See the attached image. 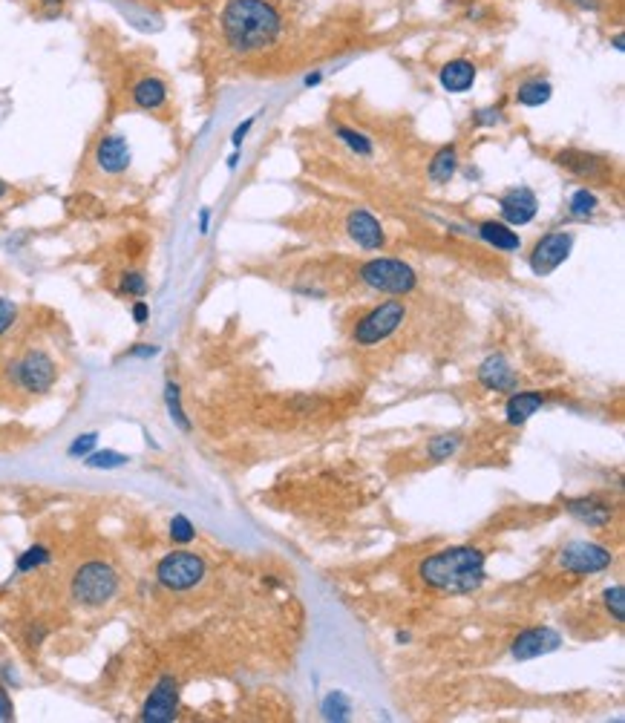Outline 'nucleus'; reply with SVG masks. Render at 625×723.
<instances>
[{
	"instance_id": "f257e3e1",
	"label": "nucleus",
	"mask_w": 625,
	"mask_h": 723,
	"mask_svg": "<svg viewBox=\"0 0 625 723\" xmlns=\"http://www.w3.org/2000/svg\"><path fill=\"white\" fill-rule=\"evenodd\" d=\"M222 32L234 52L254 56L277 44L283 18L269 0H228L222 12Z\"/></svg>"
},
{
	"instance_id": "f03ea898",
	"label": "nucleus",
	"mask_w": 625,
	"mask_h": 723,
	"mask_svg": "<svg viewBox=\"0 0 625 723\" xmlns=\"http://www.w3.org/2000/svg\"><path fill=\"white\" fill-rule=\"evenodd\" d=\"M421 580L447 594H470L484 582V554L478 547H447L421 562Z\"/></svg>"
},
{
	"instance_id": "7ed1b4c3",
	"label": "nucleus",
	"mask_w": 625,
	"mask_h": 723,
	"mask_svg": "<svg viewBox=\"0 0 625 723\" xmlns=\"http://www.w3.org/2000/svg\"><path fill=\"white\" fill-rule=\"evenodd\" d=\"M118 591V573L107 562H87L73 577V597L87 608L110 602Z\"/></svg>"
},
{
	"instance_id": "20e7f679",
	"label": "nucleus",
	"mask_w": 625,
	"mask_h": 723,
	"mask_svg": "<svg viewBox=\"0 0 625 723\" xmlns=\"http://www.w3.org/2000/svg\"><path fill=\"white\" fill-rule=\"evenodd\" d=\"M357 277H361L364 286L383 291V294H409L418 283L412 265H407L404 260H392V257H378V260L364 263Z\"/></svg>"
},
{
	"instance_id": "39448f33",
	"label": "nucleus",
	"mask_w": 625,
	"mask_h": 723,
	"mask_svg": "<svg viewBox=\"0 0 625 723\" xmlns=\"http://www.w3.org/2000/svg\"><path fill=\"white\" fill-rule=\"evenodd\" d=\"M404 320H407V306L401 300H387L357 320L355 329H352V340L357 346L383 343L404 326Z\"/></svg>"
},
{
	"instance_id": "423d86ee",
	"label": "nucleus",
	"mask_w": 625,
	"mask_h": 723,
	"mask_svg": "<svg viewBox=\"0 0 625 723\" xmlns=\"http://www.w3.org/2000/svg\"><path fill=\"white\" fill-rule=\"evenodd\" d=\"M9 378L15 381L18 390L32 392V395H44L49 392L58 381V366L47 352L32 349L23 357H18L15 364L9 366Z\"/></svg>"
},
{
	"instance_id": "0eeeda50",
	"label": "nucleus",
	"mask_w": 625,
	"mask_h": 723,
	"mask_svg": "<svg viewBox=\"0 0 625 723\" xmlns=\"http://www.w3.org/2000/svg\"><path fill=\"white\" fill-rule=\"evenodd\" d=\"M156 580L162 582L167 591H191L205 580V559L191 551L167 554L156 568Z\"/></svg>"
},
{
	"instance_id": "6e6552de",
	"label": "nucleus",
	"mask_w": 625,
	"mask_h": 723,
	"mask_svg": "<svg viewBox=\"0 0 625 723\" xmlns=\"http://www.w3.org/2000/svg\"><path fill=\"white\" fill-rule=\"evenodd\" d=\"M611 562H614V554L596 542H570L560 554V568H565L570 573H579V577L608 571Z\"/></svg>"
},
{
	"instance_id": "1a4fd4ad",
	"label": "nucleus",
	"mask_w": 625,
	"mask_h": 723,
	"mask_svg": "<svg viewBox=\"0 0 625 723\" xmlns=\"http://www.w3.org/2000/svg\"><path fill=\"white\" fill-rule=\"evenodd\" d=\"M570 248H574V234L570 231L544 234L542 239H536L534 251H530V269H534L536 277H548L570 257Z\"/></svg>"
},
{
	"instance_id": "9d476101",
	"label": "nucleus",
	"mask_w": 625,
	"mask_h": 723,
	"mask_svg": "<svg viewBox=\"0 0 625 723\" xmlns=\"http://www.w3.org/2000/svg\"><path fill=\"white\" fill-rule=\"evenodd\" d=\"M176 712H179V683L167 675L153 686L148 703H144V709H141V720L144 723H167V720L176 718Z\"/></svg>"
},
{
	"instance_id": "9b49d317",
	"label": "nucleus",
	"mask_w": 625,
	"mask_h": 723,
	"mask_svg": "<svg viewBox=\"0 0 625 723\" xmlns=\"http://www.w3.org/2000/svg\"><path fill=\"white\" fill-rule=\"evenodd\" d=\"M562 646V637L560 632H553L548 625H539V628H527L522 632L510 646V654L513 660H534V658H542V654H551Z\"/></svg>"
},
{
	"instance_id": "f8f14e48",
	"label": "nucleus",
	"mask_w": 625,
	"mask_h": 723,
	"mask_svg": "<svg viewBox=\"0 0 625 723\" xmlns=\"http://www.w3.org/2000/svg\"><path fill=\"white\" fill-rule=\"evenodd\" d=\"M556 165L588 182H608V173H611V162L585 151H560L556 153Z\"/></svg>"
},
{
	"instance_id": "ddd939ff",
	"label": "nucleus",
	"mask_w": 625,
	"mask_h": 723,
	"mask_svg": "<svg viewBox=\"0 0 625 723\" xmlns=\"http://www.w3.org/2000/svg\"><path fill=\"white\" fill-rule=\"evenodd\" d=\"M346 234L352 237V243H357L366 251H375L387 243V234H383L381 222L364 208H355L349 217H346Z\"/></svg>"
},
{
	"instance_id": "4468645a",
	"label": "nucleus",
	"mask_w": 625,
	"mask_h": 723,
	"mask_svg": "<svg viewBox=\"0 0 625 723\" xmlns=\"http://www.w3.org/2000/svg\"><path fill=\"white\" fill-rule=\"evenodd\" d=\"M539 199L530 187H510L508 194L499 199V211L508 225H527L536 217Z\"/></svg>"
},
{
	"instance_id": "2eb2a0df",
	"label": "nucleus",
	"mask_w": 625,
	"mask_h": 723,
	"mask_svg": "<svg viewBox=\"0 0 625 723\" xmlns=\"http://www.w3.org/2000/svg\"><path fill=\"white\" fill-rule=\"evenodd\" d=\"M478 383L487 386L490 392H516L518 378L501 355H490L484 364L478 366Z\"/></svg>"
},
{
	"instance_id": "dca6fc26",
	"label": "nucleus",
	"mask_w": 625,
	"mask_h": 723,
	"mask_svg": "<svg viewBox=\"0 0 625 723\" xmlns=\"http://www.w3.org/2000/svg\"><path fill=\"white\" fill-rule=\"evenodd\" d=\"M130 144L124 136H118V133H110V136H104L98 142V151H96V162L104 173H124L130 168Z\"/></svg>"
},
{
	"instance_id": "f3484780",
	"label": "nucleus",
	"mask_w": 625,
	"mask_h": 723,
	"mask_svg": "<svg viewBox=\"0 0 625 723\" xmlns=\"http://www.w3.org/2000/svg\"><path fill=\"white\" fill-rule=\"evenodd\" d=\"M438 82H441L447 92H467L475 84V64L464 58L449 61L441 66V73H438Z\"/></svg>"
},
{
	"instance_id": "a211bd4d",
	"label": "nucleus",
	"mask_w": 625,
	"mask_h": 723,
	"mask_svg": "<svg viewBox=\"0 0 625 723\" xmlns=\"http://www.w3.org/2000/svg\"><path fill=\"white\" fill-rule=\"evenodd\" d=\"M130 99L139 110H158V107L167 101V84L162 82V78L148 75V78H141V82L133 84Z\"/></svg>"
},
{
	"instance_id": "6ab92c4d",
	"label": "nucleus",
	"mask_w": 625,
	"mask_h": 723,
	"mask_svg": "<svg viewBox=\"0 0 625 723\" xmlns=\"http://www.w3.org/2000/svg\"><path fill=\"white\" fill-rule=\"evenodd\" d=\"M544 407V392H513L508 407H504V415H508V424L518 426L525 424L527 418H534V415Z\"/></svg>"
},
{
	"instance_id": "aec40b11",
	"label": "nucleus",
	"mask_w": 625,
	"mask_h": 723,
	"mask_svg": "<svg viewBox=\"0 0 625 723\" xmlns=\"http://www.w3.org/2000/svg\"><path fill=\"white\" fill-rule=\"evenodd\" d=\"M565 507H568L570 516L585 521L588 528H605L611 521V507L596 502V499H570Z\"/></svg>"
},
{
	"instance_id": "412c9836",
	"label": "nucleus",
	"mask_w": 625,
	"mask_h": 723,
	"mask_svg": "<svg viewBox=\"0 0 625 723\" xmlns=\"http://www.w3.org/2000/svg\"><path fill=\"white\" fill-rule=\"evenodd\" d=\"M478 237L484 239V243H490L493 248L499 251H518L522 248V239H518L516 231H510V225H504V222H496V219H487V222H478Z\"/></svg>"
},
{
	"instance_id": "4be33fe9",
	"label": "nucleus",
	"mask_w": 625,
	"mask_h": 723,
	"mask_svg": "<svg viewBox=\"0 0 625 723\" xmlns=\"http://www.w3.org/2000/svg\"><path fill=\"white\" fill-rule=\"evenodd\" d=\"M456 170H458V151H456V144H444L441 151L432 156V162H430V179L435 185H447L449 179L456 176Z\"/></svg>"
},
{
	"instance_id": "5701e85b",
	"label": "nucleus",
	"mask_w": 625,
	"mask_h": 723,
	"mask_svg": "<svg viewBox=\"0 0 625 723\" xmlns=\"http://www.w3.org/2000/svg\"><path fill=\"white\" fill-rule=\"evenodd\" d=\"M551 92H553V87L548 82H542V78H530V82L518 84L516 101L525 104V107H542L544 101H551Z\"/></svg>"
},
{
	"instance_id": "b1692460",
	"label": "nucleus",
	"mask_w": 625,
	"mask_h": 723,
	"mask_svg": "<svg viewBox=\"0 0 625 723\" xmlns=\"http://www.w3.org/2000/svg\"><path fill=\"white\" fill-rule=\"evenodd\" d=\"M570 217H577V219H588L596 213V208H600V202H596V194L588 191V187H579V191L570 194Z\"/></svg>"
},
{
	"instance_id": "393cba45",
	"label": "nucleus",
	"mask_w": 625,
	"mask_h": 723,
	"mask_svg": "<svg viewBox=\"0 0 625 723\" xmlns=\"http://www.w3.org/2000/svg\"><path fill=\"white\" fill-rule=\"evenodd\" d=\"M335 136H338L346 147H349V151H352L355 156H364V159L372 156V142H369L366 133L355 130V127H343V125H340V127L335 130Z\"/></svg>"
},
{
	"instance_id": "a878e982",
	"label": "nucleus",
	"mask_w": 625,
	"mask_h": 723,
	"mask_svg": "<svg viewBox=\"0 0 625 723\" xmlns=\"http://www.w3.org/2000/svg\"><path fill=\"white\" fill-rule=\"evenodd\" d=\"M165 404H167L170 418L176 421L179 430L191 433V421H188V415H184V409H182V395H179V386L176 383H167L165 386Z\"/></svg>"
},
{
	"instance_id": "bb28decb",
	"label": "nucleus",
	"mask_w": 625,
	"mask_h": 723,
	"mask_svg": "<svg viewBox=\"0 0 625 723\" xmlns=\"http://www.w3.org/2000/svg\"><path fill=\"white\" fill-rule=\"evenodd\" d=\"M49 559H52L49 547H44V545H32L30 551H23V554L18 556V573H26V571L41 568V565H47Z\"/></svg>"
},
{
	"instance_id": "cd10ccee",
	"label": "nucleus",
	"mask_w": 625,
	"mask_h": 723,
	"mask_svg": "<svg viewBox=\"0 0 625 723\" xmlns=\"http://www.w3.org/2000/svg\"><path fill=\"white\" fill-rule=\"evenodd\" d=\"M130 459L122 452H113V450H104V452H90L87 455V467H96V470H113V467H122L127 464Z\"/></svg>"
},
{
	"instance_id": "c85d7f7f",
	"label": "nucleus",
	"mask_w": 625,
	"mask_h": 723,
	"mask_svg": "<svg viewBox=\"0 0 625 723\" xmlns=\"http://www.w3.org/2000/svg\"><path fill=\"white\" fill-rule=\"evenodd\" d=\"M603 599H605V608H608L611 617H614V623H622L625 620V591H622V585L608 588V591L603 594Z\"/></svg>"
},
{
	"instance_id": "c756f323",
	"label": "nucleus",
	"mask_w": 625,
	"mask_h": 723,
	"mask_svg": "<svg viewBox=\"0 0 625 723\" xmlns=\"http://www.w3.org/2000/svg\"><path fill=\"white\" fill-rule=\"evenodd\" d=\"M170 539L173 542H193L196 539V528L188 516H173L170 519Z\"/></svg>"
},
{
	"instance_id": "7c9ffc66",
	"label": "nucleus",
	"mask_w": 625,
	"mask_h": 723,
	"mask_svg": "<svg viewBox=\"0 0 625 723\" xmlns=\"http://www.w3.org/2000/svg\"><path fill=\"white\" fill-rule=\"evenodd\" d=\"M118 291L127 294V297H144V294H148V280L139 271H127L122 277V283H118Z\"/></svg>"
},
{
	"instance_id": "2f4dec72",
	"label": "nucleus",
	"mask_w": 625,
	"mask_h": 723,
	"mask_svg": "<svg viewBox=\"0 0 625 723\" xmlns=\"http://www.w3.org/2000/svg\"><path fill=\"white\" fill-rule=\"evenodd\" d=\"M461 444V438L458 435H441V438H435L432 444H430V455L435 461H447L449 455H453Z\"/></svg>"
},
{
	"instance_id": "473e14b6",
	"label": "nucleus",
	"mask_w": 625,
	"mask_h": 723,
	"mask_svg": "<svg viewBox=\"0 0 625 723\" xmlns=\"http://www.w3.org/2000/svg\"><path fill=\"white\" fill-rule=\"evenodd\" d=\"M323 715L329 718V720H343L346 715H349V701L343 698L340 692H331L329 698H326V703H323Z\"/></svg>"
},
{
	"instance_id": "72a5a7b5",
	"label": "nucleus",
	"mask_w": 625,
	"mask_h": 723,
	"mask_svg": "<svg viewBox=\"0 0 625 723\" xmlns=\"http://www.w3.org/2000/svg\"><path fill=\"white\" fill-rule=\"evenodd\" d=\"M15 320H18V306L6 297H0V338L15 326Z\"/></svg>"
},
{
	"instance_id": "f704fd0d",
	"label": "nucleus",
	"mask_w": 625,
	"mask_h": 723,
	"mask_svg": "<svg viewBox=\"0 0 625 723\" xmlns=\"http://www.w3.org/2000/svg\"><path fill=\"white\" fill-rule=\"evenodd\" d=\"M96 444H98V435L96 433H87V435H78L66 452H70L73 459H78V455H90L92 450H96Z\"/></svg>"
},
{
	"instance_id": "c9c22d12",
	"label": "nucleus",
	"mask_w": 625,
	"mask_h": 723,
	"mask_svg": "<svg viewBox=\"0 0 625 723\" xmlns=\"http://www.w3.org/2000/svg\"><path fill=\"white\" fill-rule=\"evenodd\" d=\"M148 317H150V309H148V303H144V300H136V303H133V320H136L139 326H144V323H148Z\"/></svg>"
},
{
	"instance_id": "e433bc0d",
	"label": "nucleus",
	"mask_w": 625,
	"mask_h": 723,
	"mask_svg": "<svg viewBox=\"0 0 625 723\" xmlns=\"http://www.w3.org/2000/svg\"><path fill=\"white\" fill-rule=\"evenodd\" d=\"M0 720H12V701L4 686H0Z\"/></svg>"
},
{
	"instance_id": "4c0bfd02",
	"label": "nucleus",
	"mask_w": 625,
	"mask_h": 723,
	"mask_svg": "<svg viewBox=\"0 0 625 723\" xmlns=\"http://www.w3.org/2000/svg\"><path fill=\"white\" fill-rule=\"evenodd\" d=\"M251 125H254V118H248L245 125H239L236 130H234V144H243V139L248 136V130H251Z\"/></svg>"
},
{
	"instance_id": "58836bf2",
	"label": "nucleus",
	"mask_w": 625,
	"mask_h": 723,
	"mask_svg": "<svg viewBox=\"0 0 625 723\" xmlns=\"http://www.w3.org/2000/svg\"><path fill=\"white\" fill-rule=\"evenodd\" d=\"M496 118H499V110H482V113H478L475 122H478V125H493Z\"/></svg>"
},
{
	"instance_id": "ea45409f",
	"label": "nucleus",
	"mask_w": 625,
	"mask_h": 723,
	"mask_svg": "<svg viewBox=\"0 0 625 723\" xmlns=\"http://www.w3.org/2000/svg\"><path fill=\"white\" fill-rule=\"evenodd\" d=\"M61 4H64V0H44L47 15H49V18H56V15H58V9H61Z\"/></svg>"
},
{
	"instance_id": "a19ab883",
	"label": "nucleus",
	"mask_w": 625,
	"mask_h": 723,
	"mask_svg": "<svg viewBox=\"0 0 625 723\" xmlns=\"http://www.w3.org/2000/svg\"><path fill=\"white\" fill-rule=\"evenodd\" d=\"M574 4L582 9H600V0H574Z\"/></svg>"
},
{
	"instance_id": "79ce46f5",
	"label": "nucleus",
	"mask_w": 625,
	"mask_h": 723,
	"mask_svg": "<svg viewBox=\"0 0 625 723\" xmlns=\"http://www.w3.org/2000/svg\"><path fill=\"white\" fill-rule=\"evenodd\" d=\"M6 191H9V187H6V182L0 179V196H6Z\"/></svg>"
}]
</instances>
